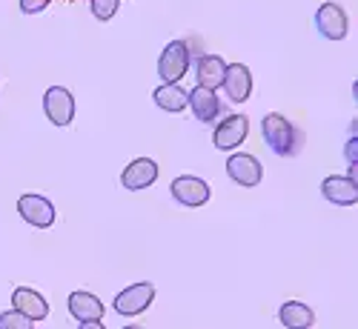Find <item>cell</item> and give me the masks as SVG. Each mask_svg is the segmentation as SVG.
<instances>
[{"label":"cell","mask_w":358,"mask_h":329,"mask_svg":"<svg viewBox=\"0 0 358 329\" xmlns=\"http://www.w3.org/2000/svg\"><path fill=\"white\" fill-rule=\"evenodd\" d=\"M155 301V286L152 284H132L124 292L115 295V312L124 315V318H135L141 312H146Z\"/></svg>","instance_id":"3957f363"},{"label":"cell","mask_w":358,"mask_h":329,"mask_svg":"<svg viewBox=\"0 0 358 329\" xmlns=\"http://www.w3.org/2000/svg\"><path fill=\"white\" fill-rule=\"evenodd\" d=\"M189 64H192V49L184 41H172L158 57V75L164 83H178L189 72Z\"/></svg>","instance_id":"7a4b0ae2"},{"label":"cell","mask_w":358,"mask_h":329,"mask_svg":"<svg viewBox=\"0 0 358 329\" xmlns=\"http://www.w3.org/2000/svg\"><path fill=\"white\" fill-rule=\"evenodd\" d=\"M152 98H155V103L164 109V112H184L187 106H189V98H187V92L178 83H161L155 92H152Z\"/></svg>","instance_id":"ac0fdd59"},{"label":"cell","mask_w":358,"mask_h":329,"mask_svg":"<svg viewBox=\"0 0 358 329\" xmlns=\"http://www.w3.org/2000/svg\"><path fill=\"white\" fill-rule=\"evenodd\" d=\"M17 212L29 226H35V229H49L55 224V218H57L52 200L43 198V195H20Z\"/></svg>","instance_id":"5b68a950"},{"label":"cell","mask_w":358,"mask_h":329,"mask_svg":"<svg viewBox=\"0 0 358 329\" xmlns=\"http://www.w3.org/2000/svg\"><path fill=\"white\" fill-rule=\"evenodd\" d=\"M187 98H189L192 115L198 117L201 124H215V117L221 115V101H218V95H215V89L195 86L192 92H187Z\"/></svg>","instance_id":"5bb4252c"},{"label":"cell","mask_w":358,"mask_h":329,"mask_svg":"<svg viewBox=\"0 0 358 329\" xmlns=\"http://www.w3.org/2000/svg\"><path fill=\"white\" fill-rule=\"evenodd\" d=\"M155 181H158V163H155L152 158H138V161H132V163L124 169V175H121V184H124V189H129V192L146 189V187H152Z\"/></svg>","instance_id":"8fae6325"},{"label":"cell","mask_w":358,"mask_h":329,"mask_svg":"<svg viewBox=\"0 0 358 329\" xmlns=\"http://www.w3.org/2000/svg\"><path fill=\"white\" fill-rule=\"evenodd\" d=\"M49 3H52V0H20V9H23L26 15H38V12H43Z\"/></svg>","instance_id":"44dd1931"},{"label":"cell","mask_w":358,"mask_h":329,"mask_svg":"<svg viewBox=\"0 0 358 329\" xmlns=\"http://www.w3.org/2000/svg\"><path fill=\"white\" fill-rule=\"evenodd\" d=\"M315 26L321 38L327 41H344L350 32V17L338 3H321L315 12Z\"/></svg>","instance_id":"52a82bcc"},{"label":"cell","mask_w":358,"mask_h":329,"mask_svg":"<svg viewBox=\"0 0 358 329\" xmlns=\"http://www.w3.org/2000/svg\"><path fill=\"white\" fill-rule=\"evenodd\" d=\"M278 321L287 329H310L315 323V312L301 301H287L281 307V312H278Z\"/></svg>","instance_id":"e0dca14e"},{"label":"cell","mask_w":358,"mask_h":329,"mask_svg":"<svg viewBox=\"0 0 358 329\" xmlns=\"http://www.w3.org/2000/svg\"><path fill=\"white\" fill-rule=\"evenodd\" d=\"M321 195L336 206H352L358 200V181H352L347 175H330V177H324Z\"/></svg>","instance_id":"7c38bea8"},{"label":"cell","mask_w":358,"mask_h":329,"mask_svg":"<svg viewBox=\"0 0 358 329\" xmlns=\"http://www.w3.org/2000/svg\"><path fill=\"white\" fill-rule=\"evenodd\" d=\"M250 135V121L244 115H229L224 117V121L215 126V135H213V143L215 149H224V152H229V149H238Z\"/></svg>","instance_id":"ba28073f"},{"label":"cell","mask_w":358,"mask_h":329,"mask_svg":"<svg viewBox=\"0 0 358 329\" xmlns=\"http://www.w3.org/2000/svg\"><path fill=\"white\" fill-rule=\"evenodd\" d=\"M227 175H229V181L238 184V187H258L261 184V177H264V169L261 163L252 158V155H244V152H238L227 161Z\"/></svg>","instance_id":"30bf717a"},{"label":"cell","mask_w":358,"mask_h":329,"mask_svg":"<svg viewBox=\"0 0 358 329\" xmlns=\"http://www.w3.org/2000/svg\"><path fill=\"white\" fill-rule=\"evenodd\" d=\"M12 304L15 309H20L23 315H29L32 321H43L49 315V304H46V298L35 289H29V286H17L12 292Z\"/></svg>","instance_id":"2e32d148"},{"label":"cell","mask_w":358,"mask_h":329,"mask_svg":"<svg viewBox=\"0 0 358 329\" xmlns=\"http://www.w3.org/2000/svg\"><path fill=\"white\" fill-rule=\"evenodd\" d=\"M261 135H264V143L270 146V152H275L278 158H292L304 146V132L295 129L289 124V117L278 112H270L261 121Z\"/></svg>","instance_id":"6da1fadb"},{"label":"cell","mask_w":358,"mask_h":329,"mask_svg":"<svg viewBox=\"0 0 358 329\" xmlns=\"http://www.w3.org/2000/svg\"><path fill=\"white\" fill-rule=\"evenodd\" d=\"M43 112L55 126H69L75 117V98L64 86H49L43 95Z\"/></svg>","instance_id":"277c9868"},{"label":"cell","mask_w":358,"mask_h":329,"mask_svg":"<svg viewBox=\"0 0 358 329\" xmlns=\"http://www.w3.org/2000/svg\"><path fill=\"white\" fill-rule=\"evenodd\" d=\"M32 326H35V321L23 315L20 309H9L0 315V329H32Z\"/></svg>","instance_id":"d6986e66"},{"label":"cell","mask_w":358,"mask_h":329,"mask_svg":"<svg viewBox=\"0 0 358 329\" xmlns=\"http://www.w3.org/2000/svg\"><path fill=\"white\" fill-rule=\"evenodd\" d=\"M117 6H121V0H89V9L98 20H112Z\"/></svg>","instance_id":"ffe728a7"},{"label":"cell","mask_w":358,"mask_h":329,"mask_svg":"<svg viewBox=\"0 0 358 329\" xmlns=\"http://www.w3.org/2000/svg\"><path fill=\"white\" fill-rule=\"evenodd\" d=\"M224 92L229 95L232 103H244L252 95V75L244 64H229L224 72Z\"/></svg>","instance_id":"4fadbf2b"},{"label":"cell","mask_w":358,"mask_h":329,"mask_svg":"<svg viewBox=\"0 0 358 329\" xmlns=\"http://www.w3.org/2000/svg\"><path fill=\"white\" fill-rule=\"evenodd\" d=\"M172 198L187 206V209H198L210 200V184L203 181V177H195V175H181L172 181Z\"/></svg>","instance_id":"8992f818"},{"label":"cell","mask_w":358,"mask_h":329,"mask_svg":"<svg viewBox=\"0 0 358 329\" xmlns=\"http://www.w3.org/2000/svg\"><path fill=\"white\" fill-rule=\"evenodd\" d=\"M69 315L83 326H101V318H103V304L92 292H72L69 295Z\"/></svg>","instance_id":"9c48e42d"},{"label":"cell","mask_w":358,"mask_h":329,"mask_svg":"<svg viewBox=\"0 0 358 329\" xmlns=\"http://www.w3.org/2000/svg\"><path fill=\"white\" fill-rule=\"evenodd\" d=\"M224 72H227L224 57H218V54H198V57H195V78H198V86H203V89H218V86L224 83Z\"/></svg>","instance_id":"9a60e30c"},{"label":"cell","mask_w":358,"mask_h":329,"mask_svg":"<svg viewBox=\"0 0 358 329\" xmlns=\"http://www.w3.org/2000/svg\"><path fill=\"white\" fill-rule=\"evenodd\" d=\"M355 149H358V138H355V135H350V140H347V146H344V158H347V163H350V166H352V163H358Z\"/></svg>","instance_id":"7402d4cb"}]
</instances>
